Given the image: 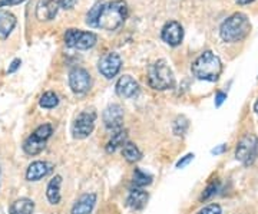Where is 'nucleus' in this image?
<instances>
[{
  "label": "nucleus",
  "instance_id": "4be33fe9",
  "mask_svg": "<svg viewBox=\"0 0 258 214\" xmlns=\"http://www.w3.org/2000/svg\"><path fill=\"white\" fill-rule=\"evenodd\" d=\"M122 155H123V158L126 159L128 163H137V161L142 158L141 149L135 144H132V142H125L123 144V147H122Z\"/></svg>",
  "mask_w": 258,
  "mask_h": 214
},
{
  "label": "nucleus",
  "instance_id": "a211bd4d",
  "mask_svg": "<svg viewBox=\"0 0 258 214\" xmlns=\"http://www.w3.org/2000/svg\"><path fill=\"white\" fill-rule=\"evenodd\" d=\"M148 201V193L142 188H134L131 190L128 198H126V205L131 210H141L144 208Z\"/></svg>",
  "mask_w": 258,
  "mask_h": 214
},
{
  "label": "nucleus",
  "instance_id": "7c9ffc66",
  "mask_svg": "<svg viewBox=\"0 0 258 214\" xmlns=\"http://www.w3.org/2000/svg\"><path fill=\"white\" fill-rule=\"evenodd\" d=\"M20 65H22V61H20L19 58L13 59V61H12V64H10V66L8 68V74H15L19 68H20Z\"/></svg>",
  "mask_w": 258,
  "mask_h": 214
},
{
  "label": "nucleus",
  "instance_id": "5701e85b",
  "mask_svg": "<svg viewBox=\"0 0 258 214\" xmlns=\"http://www.w3.org/2000/svg\"><path fill=\"white\" fill-rule=\"evenodd\" d=\"M151 183H152V176L147 174L141 168H135V171H134V186L137 188H144V187L149 186Z\"/></svg>",
  "mask_w": 258,
  "mask_h": 214
},
{
  "label": "nucleus",
  "instance_id": "412c9836",
  "mask_svg": "<svg viewBox=\"0 0 258 214\" xmlns=\"http://www.w3.org/2000/svg\"><path fill=\"white\" fill-rule=\"evenodd\" d=\"M126 137H128L126 130H119L116 131V132H113L112 134V138L106 144V152L111 154V152H115L120 147H123V144L126 142Z\"/></svg>",
  "mask_w": 258,
  "mask_h": 214
},
{
  "label": "nucleus",
  "instance_id": "bb28decb",
  "mask_svg": "<svg viewBox=\"0 0 258 214\" xmlns=\"http://www.w3.org/2000/svg\"><path fill=\"white\" fill-rule=\"evenodd\" d=\"M218 187H220V183H218V181H212L211 184L204 190L203 197H201V198H203V200H208L210 197H212L215 193H217Z\"/></svg>",
  "mask_w": 258,
  "mask_h": 214
},
{
  "label": "nucleus",
  "instance_id": "a878e982",
  "mask_svg": "<svg viewBox=\"0 0 258 214\" xmlns=\"http://www.w3.org/2000/svg\"><path fill=\"white\" fill-rule=\"evenodd\" d=\"M188 127H189V122H188V120L185 118L184 115H179L175 121H174L172 130H174V134L179 137V135H184L185 132H186V130H188Z\"/></svg>",
  "mask_w": 258,
  "mask_h": 214
},
{
  "label": "nucleus",
  "instance_id": "c756f323",
  "mask_svg": "<svg viewBox=\"0 0 258 214\" xmlns=\"http://www.w3.org/2000/svg\"><path fill=\"white\" fill-rule=\"evenodd\" d=\"M192 159H194V154H186L184 158L179 159V161L176 163V168H184L185 166H188Z\"/></svg>",
  "mask_w": 258,
  "mask_h": 214
},
{
  "label": "nucleus",
  "instance_id": "c85d7f7f",
  "mask_svg": "<svg viewBox=\"0 0 258 214\" xmlns=\"http://www.w3.org/2000/svg\"><path fill=\"white\" fill-rule=\"evenodd\" d=\"M26 0H0V8H10V6H18L25 3Z\"/></svg>",
  "mask_w": 258,
  "mask_h": 214
},
{
  "label": "nucleus",
  "instance_id": "9d476101",
  "mask_svg": "<svg viewBox=\"0 0 258 214\" xmlns=\"http://www.w3.org/2000/svg\"><path fill=\"white\" fill-rule=\"evenodd\" d=\"M120 68H122V59L118 54L115 52H108L103 56H101L99 62H98V71L102 76H105L106 79H112L116 75L119 74Z\"/></svg>",
  "mask_w": 258,
  "mask_h": 214
},
{
  "label": "nucleus",
  "instance_id": "b1692460",
  "mask_svg": "<svg viewBox=\"0 0 258 214\" xmlns=\"http://www.w3.org/2000/svg\"><path fill=\"white\" fill-rule=\"evenodd\" d=\"M57 103H59V98L53 91H47L39 99V105L45 110H52V108L57 106Z\"/></svg>",
  "mask_w": 258,
  "mask_h": 214
},
{
  "label": "nucleus",
  "instance_id": "ddd939ff",
  "mask_svg": "<svg viewBox=\"0 0 258 214\" xmlns=\"http://www.w3.org/2000/svg\"><path fill=\"white\" fill-rule=\"evenodd\" d=\"M115 91L120 98L131 99L139 92V85L131 75H122L115 85Z\"/></svg>",
  "mask_w": 258,
  "mask_h": 214
},
{
  "label": "nucleus",
  "instance_id": "cd10ccee",
  "mask_svg": "<svg viewBox=\"0 0 258 214\" xmlns=\"http://www.w3.org/2000/svg\"><path fill=\"white\" fill-rule=\"evenodd\" d=\"M198 214H222V208L220 204H210L204 207L203 210H200Z\"/></svg>",
  "mask_w": 258,
  "mask_h": 214
},
{
  "label": "nucleus",
  "instance_id": "4468645a",
  "mask_svg": "<svg viewBox=\"0 0 258 214\" xmlns=\"http://www.w3.org/2000/svg\"><path fill=\"white\" fill-rule=\"evenodd\" d=\"M60 6V0H40L36 6V19L40 22L53 20Z\"/></svg>",
  "mask_w": 258,
  "mask_h": 214
},
{
  "label": "nucleus",
  "instance_id": "f3484780",
  "mask_svg": "<svg viewBox=\"0 0 258 214\" xmlns=\"http://www.w3.org/2000/svg\"><path fill=\"white\" fill-rule=\"evenodd\" d=\"M18 25V19L9 10L0 9V37L6 39Z\"/></svg>",
  "mask_w": 258,
  "mask_h": 214
},
{
  "label": "nucleus",
  "instance_id": "39448f33",
  "mask_svg": "<svg viewBox=\"0 0 258 214\" xmlns=\"http://www.w3.org/2000/svg\"><path fill=\"white\" fill-rule=\"evenodd\" d=\"M53 134V127L50 124L39 125L36 130L29 135L26 141L23 142V151L28 155H37L46 147L47 140Z\"/></svg>",
  "mask_w": 258,
  "mask_h": 214
},
{
  "label": "nucleus",
  "instance_id": "2eb2a0df",
  "mask_svg": "<svg viewBox=\"0 0 258 214\" xmlns=\"http://www.w3.org/2000/svg\"><path fill=\"white\" fill-rule=\"evenodd\" d=\"M53 170V166L47 161H33L26 170V180L28 181H39L47 177Z\"/></svg>",
  "mask_w": 258,
  "mask_h": 214
},
{
  "label": "nucleus",
  "instance_id": "aec40b11",
  "mask_svg": "<svg viewBox=\"0 0 258 214\" xmlns=\"http://www.w3.org/2000/svg\"><path fill=\"white\" fill-rule=\"evenodd\" d=\"M60 186H62V176H55L49 181L46 188V197L50 204H59V201H60Z\"/></svg>",
  "mask_w": 258,
  "mask_h": 214
},
{
  "label": "nucleus",
  "instance_id": "f704fd0d",
  "mask_svg": "<svg viewBox=\"0 0 258 214\" xmlns=\"http://www.w3.org/2000/svg\"><path fill=\"white\" fill-rule=\"evenodd\" d=\"M238 5H249V3H252L254 0H235Z\"/></svg>",
  "mask_w": 258,
  "mask_h": 214
},
{
  "label": "nucleus",
  "instance_id": "dca6fc26",
  "mask_svg": "<svg viewBox=\"0 0 258 214\" xmlns=\"http://www.w3.org/2000/svg\"><path fill=\"white\" fill-rule=\"evenodd\" d=\"M96 204V194L95 193H88L81 196L71 210V214H91L93 207Z\"/></svg>",
  "mask_w": 258,
  "mask_h": 214
},
{
  "label": "nucleus",
  "instance_id": "72a5a7b5",
  "mask_svg": "<svg viewBox=\"0 0 258 214\" xmlns=\"http://www.w3.org/2000/svg\"><path fill=\"white\" fill-rule=\"evenodd\" d=\"M225 149H227V145H225V144H221V145H220L218 148L212 149V154H214V155H218V154H222V152H224Z\"/></svg>",
  "mask_w": 258,
  "mask_h": 214
},
{
  "label": "nucleus",
  "instance_id": "393cba45",
  "mask_svg": "<svg viewBox=\"0 0 258 214\" xmlns=\"http://www.w3.org/2000/svg\"><path fill=\"white\" fill-rule=\"evenodd\" d=\"M102 8H103V3H101V2H98V3L93 5L92 9L89 10L88 15H86V25H89L92 28H96V22H98L99 15H101Z\"/></svg>",
  "mask_w": 258,
  "mask_h": 214
},
{
  "label": "nucleus",
  "instance_id": "6ab92c4d",
  "mask_svg": "<svg viewBox=\"0 0 258 214\" xmlns=\"http://www.w3.org/2000/svg\"><path fill=\"white\" fill-rule=\"evenodd\" d=\"M35 210V203L30 198H18L9 207V214H32Z\"/></svg>",
  "mask_w": 258,
  "mask_h": 214
},
{
  "label": "nucleus",
  "instance_id": "c9c22d12",
  "mask_svg": "<svg viewBox=\"0 0 258 214\" xmlns=\"http://www.w3.org/2000/svg\"><path fill=\"white\" fill-rule=\"evenodd\" d=\"M254 111H255V114L258 115V99L255 101V103H254Z\"/></svg>",
  "mask_w": 258,
  "mask_h": 214
},
{
  "label": "nucleus",
  "instance_id": "9b49d317",
  "mask_svg": "<svg viewBox=\"0 0 258 214\" xmlns=\"http://www.w3.org/2000/svg\"><path fill=\"white\" fill-rule=\"evenodd\" d=\"M161 39L166 45L175 47L179 46L184 40V28L176 20H168L161 30Z\"/></svg>",
  "mask_w": 258,
  "mask_h": 214
},
{
  "label": "nucleus",
  "instance_id": "473e14b6",
  "mask_svg": "<svg viewBox=\"0 0 258 214\" xmlns=\"http://www.w3.org/2000/svg\"><path fill=\"white\" fill-rule=\"evenodd\" d=\"M78 0H60V8L64 10L74 9Z\"/></svg>",
  "mask_w": 258,
  "mask_h": 214
},
{
  "label": "nucleus",
  "instance_id": "6e6552de",
  "mask_svg": "<svg viewBox=\"0 0 258 214\" xmlns=\"http://www.w3.org/2000/svg\"><path fill=\"white\" fill-rule=\"evenodd\" d=\"M95 121H96V112L93 110H86V111L81 112L75 118L74 125H72L74 138H76V140L88 138L95 128Z\"/></svg>",
  "mask_w": 258,
  "mask_h": 214
},
{
  "label": "nucleus",
  "instance_id": "2f4dec72",
  "mask_svg": "<svg viewBox=\"0 0 258 214\" xmlns=\"http://www.w3.org/2000/svg\"><path fill=\"white\" fill-rule=\"evenodd\" d=\"M227 99V93L222 92V91H218L217 95H215V106L218 108V106H221L222 102Z\"/></svg>",
  "mask_w": 258,
  "mask_h": 214
},
{
  "label": "nucleus",
  "instance_id": "f03ea898",
  "mask_svg": "<svg viewBox=\"0 0 258 214\" xmlns=\"http://www.w3.org/2000/svg\"><path fill=\"white\" fill-rule=\"evenodd\" d=\"M191 72L200 81L217 82L222 74L221 59L212 50H205L192 62Z\"/></svg>",
  "mask_w": 258,
  "mask_h": 214
},
{
  "label": "nucleus",
  "instance_id": "423d86ee",
  "mask_svg": "<svg viewBox=\"0 0 258 214\" xmlns=\"http://www.w3.org/2000/svg\"><path fill=\"white\" fill-rule=\"evenodd\" d=\"M98 36L89 32V30H81V29H68L64 33V45L72 49H81L86 50L96 45Z\"/></svg>",
  "mask_w": 258,
  "mask_h": 214
},
{
  "label": "nucleus",
  "instance_id": "7ed1b4c3",
  "mask_svg": "<svg viewBox=\"0 0 258 214\" xmlns=\"http://www.w3.org/2000/svg\"><path fill=\"white\" fill-rule=\"evenodd\" d=\"M251 32V22L242 12L232 13L220 26V36L225 43H237L244 40Z\"/></svg>",
  "mask_w": 258,
  "mask_h": 214
},
{
  "label": "nucleus",
  "instance_id": "1a4fd4ad",
  "mask_svg": "<svg viewBox=\"0 0 258 214\" xmlns=\"http://www.w3.org/2000/svg\"><path fill=\"white\" fill-rule=\"evenodd\" d=\"M69 86L78 95L86 93L92 86V76L83 68H74L69 72Z\"/></svg>",
  "mask_w": 258,
  "mask_h": 214
},
{
  "label": "nucleus",
  "instance_id": "20e7f679",
  "mask_svg": "<svg viewBox=\"0 0 258 214\" xmlns=\"http://www.w3.org/2000/svg\"><path fill=\"white\" fill-rule=\"evenodd\" d=\"M148 84L155 91H166L175 86V76L168 62L159 59L148 68Z\"/></svg>",
  "mask_w": 258,
  "mask_h": 214
},
{
  "label": "nucleus",
  "instance_id": "0eeeda50",
  "mask_svg": "<svg viewBox=\"0 0 258 214\" xmlns=\"http://www.w3.org/2000/svg\"><path fill=\"white\" fill-rule=\"evenodd\" d=\"M258 155V138L254 134H247L240 140L235 148V158L244 166H251Z\"/></svg>",
  "mask_w": 258,
  "mask_h": 214
},
{
  "label": "nucleus",
  "instance_id": "f8f14e48",
  "mask_svg": "<svg viewBox=\"0 0 258 214\" xmlns=\"http://www.w3.org/2000/svg\"><path fill=\"white\" fill-rule=\"evenodd\" d=\"M103 125L108 131L116 132L122 130L123 125V110L119 103H111L102 114Z\"/></svg>",
  "mask_w": 258,
  "mask_h": 214
},
{
  "label": "nucleus",
  "instance_id": "f257e3e1",
  "mask_svg": "<svg viewBox=\"0 0 258 214\" xmlns=\"http://www.w3.org/2000/svg\"><path fill=\"white\" fill-rule=\"evenodd\" d=\"M129 9L128 3L125 0H113L106 5H103L101 10V15L96 22V28L106 30V32H113L125 23L128 19Z\"/></svg>",
  "mask_w": 258,
  "mask_h": 214
}]
</instances>
